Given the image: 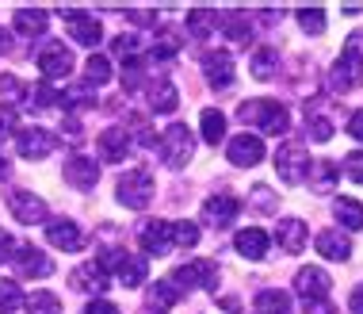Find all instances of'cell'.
Instances as JSON below:
<instances>
[{
    "mask_svg": "<svg viewBox=\"0 0 363 314\" xmlns=\"http://www.w3.org/2000/svg\"><path fill=\"white\" fill-rule=\"evenodd\" d=\"M84 314H119V307H115V303H107V299H92L84 307Z\"/></svg>",
    "mask_w": 363,
    "mask_h": 314,
    "instance_id": "52",
    "label": "cell"
},
{
    "mask_svg": "<svg viewBox=\"0 0 363 314\" xmlns=\"http://www.w3.org/2000/svg\"><path fill=\"white\" fill-rule=\"evenodd\" d=\"M176 104H180L176 85L164 81V77H157V81L150 85V107H153L157 115H169V112H176Z\"/></svg>",
    "mask_w": 363,
    "mask_h": 314,
    "instance_id": "27",
    "label": "cell"
},
{
    "mask_svg": "<svg viewBox=\"0 0 363 314\" xmlns=\"http://www.w3.org/2000/svg\"><path fill=\"white\" fill-rule=\"evenodd\" d=\"M111 276H107V269L100 261H88V264H77L69 272V288L73 291H84V296H104Z\"/></svg>",
    "mask_w": 363,
    "mask_h": 314,
    "instance_id": "12",
    "label": "cell"
},
{
    "mask_svg": "<svg viewBox=\"0 0 363 314\" xmlns=\"http://www.w3.org/2000/svg\"><path fill=\"white\" fill-rule=\"evenodd\" d=\"M0 54H12V35L0 27Z\"/></svg>",
    "mask_w": 363,
    "mask_h": 314,
    "instance_id": "55",
    "label": "cell"
},
{
    "mask_svg": "<svg viewBox=\"0 0 363 314\" xmlns=\"http://www.w3.org/2000/svg\"><path fill=\"white\" fill-rule=\"evenodd\" d=\"M238 119L245 126H260L264 134H283L287 131V107H283L279 100H268V96H257V100H245Z\"/></svg>",
    "mask_w": 363,
    "mask_h": 314,
    "instance_id": "1",
    "label": "cell"
},
{
    "mask_svg": "<svg viewBox=\"0 0 363 314\" xmlns=\"http://www.w3.org/2000/svg\"><path fill=\"white\" fill-rule=\"evenodd\" d=\"M188 35L191 38H199V43H207V38L218 31V12H211V8H191L188 12Z\"/></svg>",
    "mask_w": 363,
    "mask_h": 314,
    "instance_id": "29",
    "label": "cell"
},
{
    "mask_svg": "<svg viewBox=\"0 0 363 314\" xmlns=\"http://www.w3.org/2000/svg\"><path fill=\"white\" fill-rule=\"evenodd\" d=\"M100 264H104L107 272H115L119 283H126V288H142L145 276H150V264H145V257H134V253H126V249H107Z\"/></svg>",
    "mask_w": 363,
    "mask_h": 314,
    "instance_id": "4",
    "label": "cell"
},
{
    "mask_svg": "<svg viewBox=\"0 0 363 314\" xmlns=\"http://www.w3.org/2000/svg\"><path fill=\"white\" fill-rule=\"evenodd\" d=\"M23 96H27V88L19 85V77H12V73H4V77H0V104H8V107H12L16 100H23Z\"/></svg>",
    "mask_w": 363,
    "mask_h": 314,
    "instance_id": "44",
    "label": "cell"
},
{
    "mask_svg": "<svg viewBox=\"0 0 363 314\" xmlns=\"http://www.w3.org/2000/svg\"><path fill=\"white\" fill-rule=\"evenodd\" d=\"M16 272L27 280H50L54 276V261L46 257L43 249H35V245H23V249H16Z\"/></svg>",
    "mask_w": 363,
    "mask_h": 314,
    "instance_id": "16",
    "label": "cell"
},
{
    "mask_svg": "<svg viewBox=\"0 0 363 314\" xmlns=\"http://www.w3.org/2000/svg\"><path fill=\"white\" fill-rule=\"evenodd\" d=\"M257 314H291V296L287 291H276V288L260 291L257 296Z\"/></svg>",
    "mask_w": 363,
    "mask_h": 314,
    "instance_id": "36",
    "label": "cell"
},
{
    "mask_svg": "<svg viewBox=\"0 0 363 314\" xmlns=\"http://www.w3.org/2000/svg\"><path fill=\"white\" fill-rule=\"evenodd\" d=\"M16 150H19V157H27V161H43V157H50L57 150V134L46 131V126H19Z\"/></svg>",
    "mask_w": 363,
    "mask_h": 314,
    "instance_id": "7",
    "label": "cell"
},
{
    "mask_svg": "<svg viewBox=\"0 0 363 314\" xmlns=\"http://www.w3.org/2000/svg\"><path fill=\"white\" fill-rule=\"evenodd\" d=\"M225 157H230V165H238V169H252V165L264 161V142L257 134H238V139L225 142Z\"/></svg>",
    "mask_w": 363,
    "mask_h": 314,
    "instance_id": "14",
    "label": "cell"
},
{
    "mask_svg": "<svg viewBox=\"0 0 363 314\" xmlns=\"http://www.w3.org/2000/svg\"><path fill=\"white\" fill-rule=\"evenodd\" d=\"M27 100H31L35 107H54L57 104V92H54V88H46V85H38V88L27 92Z\"/></svg>",
    "mask_w": 363,
    "mask_h": 314,
    "instance_id": "47",
    "label": "cell"
},
{
    "mask_svg": "<svg viewBox=\"0 0 363 314\" xmlns=\"http://www.w3.org/2000/svg\"><path fill=\"white\" fill-rule=\"evenodd\" d=\"M276 173L283 176V184H302L310 173V150L302 142H283L276 153Z\"/></svg>",
    "mask_w": 363,
    "mask_h": 314,
    "instance_id": "6",
    "label": "cell"
},
{
    "mask_svg": "<svg viewBox=\"0 0 363 314\" xmlns=\"http://www.w3.org/2000/svg\"><path fill=\"white\" fill-rule=\"evenodd\" d=\"M130 131L126 126H107V131L96 139V150H100V161H107V165H119V161H126V153H130Z\"/></svg>",
    "mask_w": 363,
    "mask_h": 314,
    "instance_id": "15",
    "label": "cell"
},
{
    "mask_svg": "<svg viewBox=\"0 0 363 314\" xmlns=\"http://www.w3.org/2000/svg\"><path fill=\"white\" fill-rule=\"evenodd\" d=\"M96 180H100V165H96V157L77 153V157H69V161H65V184H73L77 192L96 188Z\"/></svg>",
    "mask_w": 363,
    "mask_h": 314,
    "instance_id": "19",
    "label": "cell"
},
{
    "mask_svg": "<svg viewBox=\"0 0 363 314\" xmlns=\"http://www.w3.org/2000/svg\"><path fill=\"white\" fill-rule=\"evenodd\" d=\"M203 77L214 85V88H230L238 70H233V54L230 50H207L203 54Z\"/></svg>",
    "mask_w": 363,
    "mask_h": 314,
    "instance_id": "17",
    "label": "cell"
},
{
    "mask_svg": "<svg viewBox=\"0 0 363 314\" xmlns=\"http://www.w3.org/2000/svg\"><path fill=\"white\" fill-rule=\"evenodd\" d=\"M138 245L145 257H164V253L172 249V230L164 219H145L138 227Z\"/></svg>",
    "mask_w": 363,
    "mask_h": 314,
    "instance_id": "10",
    "label": "cell"
},
{
    "mask_svg": "<svg viewBox=\"0 0 363 314\" xmlns=\"http://www.w3.org/2000/svg\"><path fill=\"white\" fill-rule=\"evenodd\" d=\"M302 314H337V307H333V299H302Z\"/></svg>",
    "mask_w": 363,
    "mask_h": 314,
    "instance_id": "49",
    "label": "cell"
},
{
    "mask_svg": "<svg viewBox=\"0 0 363 314\" xmlns=\"http://www.w3.org/2000/svg\"><path fill=\"white\" fill-rule=\"evenodd\" d=\"M111 50H115V58H119L123 65H138V62H145L138 35H119V38L111 43Z\"/></svg>",
    "mask_w": 363,
    "mask_h": 314,
    "instance_id": "37",
    "label": "cell"
},
{
    "mask_svg": "<svg viewBox=\"0 0 363 314\" xmlns=\"http://www.w3.org/2000/svg\"><path fill=\"white\" fill-rule=\"evenodd\" d=\"M84 77H88V85H92V88L107 85V81H111V62H107L104 54H92L84 62Z\"/></svg>",
    "mask_w": 363,
    "mask_h": 314,
    "instance_id": "40",
    "label": "cell"
},
{
    "mask_svg": "<svg viewBox=\"0 0 363 314\" xmlns=\"http://www.w3.org/2000/svg\"><path fill=\"white\" fill-rule=\"evenodd\" d=\"M329 288H333V276L325 269H318V264H306L294 276V296H302V299H325Z\"/></svg>",
    "mask_w": 363,
    "mask_h": 314,
    "instance_id": "18",
    "label": "cell"
},
{
    "mask_svg": "<svg viewBox=\"0 0 363 314\" xmlns=\"http://www.w3.org/2000/svg\"><path fill=\"white\" fill-rule=\"evenodd\" d=\"M218 31L233 43H249L252 38V19L245 12H230V16H218Z\"/></svg>",
    "mask_w": 363,
    "mask_h": 314,
    "instance_id": "33",
    "label": "cell"
},
{
    "mask_svg": "<svg viewBox=\"0 0 363 314\" xmlns=\"http://www.w3.org/2000/svg\"><path fill=\"white\" fill-rule=\"evenodd\" d=\"M298 23H302V31L306 35H325V12H321V8H302L298 12Z\"/></svg>",
    "mask_w": 363,
    "mask_h": 314,
    "instance_id": "43",
    "label": "cell"
},
{
    "mask_svg": "<svg viewBox=\"0 0 363 314\" xmlns=\"http://www.w3.org/2000/svg\"><path fill=\"white\" fill-rule=\"evenodd\" d=\"M276 242L283 253H302L310 245V227L302 219H279V230H276Z\"/></svg>",
    "mask_w": 363,
    "mask_h": 314,
    "instance_id": "23",
    "label": "cell"
},
{
    "mask_svg": "<svg viewBox=\"0 0 363 314\" xmlns=\"http://www.w3.org/2000/svg\"><path fill=\"white\" fill-rule=\"evenodd\" d=\"M23 307H27V314H62V296L38 288L31 296H23Z\"/></svg>",
    "mask_w": 363,
    "mask_h": 314,
    "instance_id": "35",
    "label": "cell"
},
{
    "mask_svg": "<svg viewBox=\"0 0 363 314\" xmlns=\"http://www.w3.org/2000/svg\"><path fill=\"white\" fill-rule=\"evenodd\" d=\"M276 203H279V200H276V192H272L268 184H257V188L249 192V207L257 211V215H276V211H279Z\"/></svg>",
    "mask_w": 363,
    "mask_h": 314,
    "instance_id": "41",
    "label": "cell"
},
{
    "mask_svg": "<svg viewBox=\"0 0 363 314\" xmlns=\"http://www.w3.org/2000/svg\"><path fill=\"white\" fill-rule=\"evenodd\" d=\"M172 288H176V291H195V288L214 291V288H218V264H214V261H203V257L180 264V269L172 272Z\"/></svg>",
    "mask_w": 363,
    "mask_h": 314,
    "instance_id": "5",
    "label": "cell"
},
{
    "mask_svg": "<svg viewBox=\"0 0 363 314\" xmlns=\"http://www.w3.org/2000/svg\"><path fill=\"white\" fill-rule=\"evenodd\" d=\"M268 245H272V238H268V230H260V227H245V230L233 234V249L249 261H264L268 257Z\"/></svg>",
    "mask_w": 363,
    "mask_h": 314,
    "instance_id": "21",
    "label": "cell"
},
{
    "mask_svg": "<svg viewBox=\"0 0 363 314\" xmlns=\"http://www.w3.org/2000/svg\"><path fill=\"white\" fill-rule=\"evenodd\" d=\"M157 150H161V161L169 165V169H188V161L195 153V139L184 123H169L164 134L157 139Z\"/></svg>",
    "mask_w": 363,
    "mask_h": 314,
    "instance_id": "2",
    "label": "cell"
},
{
    "mask_svg": "<svg viewBox=\"0 0 363 314\" xmlns=\"http://www.w3.org/2000/svg\"><path fill=\"white\" fill-rule=\"evenodd\" d=\"M310 188L313 192H321V195H325V192H333V188H337V180H340V165L337 161H318V165H310Z\"/></svg>",
    "mask_w": 363,
    "mask_h": 314,
    "instance_id": "34",
    "label": "cell"
},
{
    "mask_svg": "<svg viewBox=\"0 0 363 314\" xmlns=\"http://www.w3.org/2000/svg\"><path fill=\"white\" fill-rule=\"evenodd\" d=\"M8 211H12L16 222H23V227H35V222H46V200L35 192H12V200H8Z\"/></svg>",
    "mask_w": 363,
    "mask_h": 314,
    "instance_id": "13",
    "label": "cell"
},
{
    "mask_svg": "<svg viewBox=\"0 0 363 314\" xmlns=\"http://www.w3.org/2000/svg\"><path fill=\"white\" fill-rule=\"evenodd\" d=\"M0 134H19V112L0 104Z\"/></svg>",
    "mask_w": 363,
    "mask_h": 314,
    "instance_id": "46",
    "label": "cell"
},
{
    "mask_svg": "<svg viewBox=\"0 0 363 314\" xmlns=\"http://www.w3.org/2000/svg\"><path fill=\"white\" fill-rule=\"evenodd\" d=\"M333 215L345 230H363V203L352 200V195H337L333 200Z\"/></svg>",
    "mask_w": 363,
    "mask_h": 314,
    "instance_id": "30",
    "label": "cell"
},
{
    "mask_svg": "<svg viewBox=\"0 0 363 314\" xmlns=\"http://www.w3.org/2000/svg\"><path fill=\"white\" fill-rule=\"evenodd\" d=\"M46 27H50V16H46L43 8H19V12H16V31L23 38L46 35Z\"/></svg>",
    "mask_w": 363,
    "mask_h": 314,
    "instance_id": "31",
    "label": "cell"
},
{
    "mask_svg": "<svg viewBox=\"0 0 363 314\" xmlns=\"http://www.w3.org/2000/svg\"><path fill=\"white\" fill-rule=\"evenodd\" d=\"M176 303H180V291L172 288V280H157L150 283V296H145V307H150L153 314H169Z\"/></svg>",
    "mask_w": 363,
    "mask_h": 314,
    "instance_id": "26",
    "label": "cell"
},
{
    "mask_svg": "<svg viewBox=\"0 0 363 314\" xmlns=\"http://www.w3.org/2000/svg\"><path fill=\"white\" fill-rule=\"evenodd\" d=\"M23 307V291L16 280H0V314H16Z\"/></svg>",
    "mask_w": 363,
    "mask_h": 314,
    "instance_id": "42",
    "label": "cell"
},
{
    "mask_svg": "<svg viewBox=\"0 0 363 314\" xmlns=\"http://www.w3.org/2000/svg\"><path fill=\"white\" fill-rule=\"evenodd\" d=\"M65 31H69L81 46H96L104 38V27H100V19L96 16H88V12H65Z\"/></svg>",
    "mask_w": 363,
    "mask_h": 314,
    "instance_id": "22",
    "label": "cell"
},
{
    "mask_svg": "<svg viewBox=\"0 0 363 314\" xmlns=\"http://www.w3.org/2000/svg\"><path fill=\"white\" fill-rule=\"evenodd\" d=\"M96 88L88 81H73L65 85V92H57V107H65V112H88V107H96Z\"/></svg>",
    "mask_w": 363,
    "mask_h": 314,
    "instance_id": "24",
    "label": "cell"
},
{
    "mask_svg": "<svg viewBox=\"0 0 363 314\" xmlns=\"http://www.w3.org/2000/svg\"><path fill=\"white\" fill-rule=\"evenodd\" d=\"M153 192H157V180H153L150 169H142V165H138V169H130V173H123L119 176V188H115L119 203H123V207H130V211L150 207Z\"/></svg>",
    "mask_w": 363,
    "mask_h": 314,
    "instance_id": "3",
    "label": "cell"
},
{
    "mask_svg": "<svg viewBox=\"0 0 363 314\" xmlns=\"http://www.w3.org/2000/svg\"><path fill=\"white\" fill-rule=\"evenodd\" d=\"M249 73L257 77V81H272V77L279 73V50L276 46H260V50H252Z\"/></svg>",
    "mask_w": 363,
    "mask_h": 314,
    "instance_id": "28",
    "label": "cell"
},
{
    "mask_svg": "<svg viewBox=\"0 0 363 314\" xmlns=\"http://www.w3.org/2000/svg\"><path fill=\"white\" fill-rule=\"evenodd\" d=\"M46 242L62 253H81L88 245V234L73 219H46Z\"/></svg>",
    "mask_w": 363,
    "mask_h": 314,
    "instance_id": "9",
    "label": "cell"
},
{
    "mask_svg": "<svg viewBox=\"0 0 363 314\" xmlns=\"http://www.w3.org/2000/svg\"><path fill=\"white\" fill-rule=\"evenodd\" d=\"M241 203L233 200V195H211L207 203H203V222L207 227H233V219H238Z\"/></svg>",
    "mask_w": 363,
    "mask_h": 314,
    "instance_id": "20",
    "label": "cell"
},
{
    "mask_svg": "<svg viewBox=\"0 0 363 314\" xmlns=\"http://www.w3.org/2000/svg\"><path fill=\"white\" fill-rule=\"evenodd\" d=\"M12 257H16V242H12L8 230H0V264H8Z\"/></svg>",
    "mask_w": 363,
    "mask_h": 314,
    "instance_id": "51",
    "label": "cell"
},
{
    "mask_svg": "<svg viewBox=\"0 0 363 314\" xmlns=\"http://www.w3.org/2000/svg\"><path fill=\"white\" fill-rule=\"evenodd\" d=\"M340 54H352V58H359V62H363V27L348 35V43H345V50H340Z\"/></svg>",
    "mask_w": 363,
    "mask_h": 314,
    "instance_id": "50",
    "label": "cell"
},
{
    "mask_svg": "<svg viewBox=\"0 0 363 314\" xmlns=\"http://www.w3.org/2000/svg\"><path fill=\"white\" fill-rule=\"evenodd\" d=\"M203 139H207L211 146L225 142V115L214 112V107H207V112H203Z\"/></svg>",
    "mask_w": 363,
    "mask_h": 314,
    "instance_id": "39",
    "label": "cell"
},
{
    "mask_svg": "<svg viewBox=\"0 0 363 314\" xmlns=\"http://www.w3.org/2000/svg\"><path fill=\"white\" fill-rule=\"evenodd\" d=\"M8 176H12V161H8L4 153H0V180H8Z\"/></svg>",
    "mask_w": 363,
    "mask_h": 314,
    "instance_id": "56",
    "label": "cell"
},
{
    "mask_svg": "<svg viewBox=\"0 0 363 314\" xmlns=\"http://www.w3.org/2000/svg\"><path fill=\"white\" fill-rule=\"evenodd\" d=\"M169 230H172V245H180V249H191V245H199V222L180 219V222H169Z\"/></svg>",
    "mask_w": 363,
    "mask_h": 314,
    "instance_id": "38",
    "label": "cell"
},
{
    "mask_svg": "<svg viewBox=\"0 0 363 314\" xmlns=\"http://www.w3.org/2000/svg\"><path fill=\"white\" fill-rule=\"evenodd\" d=\"M348 134H352L356 142H363V107H359V112H352V115H348Z\"/></svg>",
    "mask_w": 363,
    "mask_h": 314,
    "instance_id": "53",
    "label": "cell"
},
{
    "mask_svg": "<svg viewBox=\"0 0 363 314\" xmlns=\"http://www.w3.org/2000/svg\"><path fill=\"white\" fill-rule=\"evenodd\" d=\"M313 245H318V253L325 261H348L352 257V242H348V234H340V230H321L318 238H313Z\"/></svg>",
    "mask_w": 363,
    "mask_h": 314,
    "instance_id": "25",
    "label": "cell"
},
{
    "mask_svg": "<svg viewBox=\"0 0 363 314\" xmlns=\"http://www.w3.org/2000/svg\"><path fill=\"white\" fill-rule=\"evenodd\" d=\"M348 307H352V314H363V283H356V291L348 296Z\"/></svg>",
    "mask_w": 363,
    "mask_h": 314,
    "instance_id": "54",
    "label": "cell"
},
{
    "mask_svg": "<svg viewBox=\"0 0 363 314\" xmlns=\"http://www.w3.org/2000/svg\"><path fill=\"white\" fill-rule=\"evenodd\" d=\"M306 134H310V142H329L333 139V119L321 112L318 100L306 104Z\"/></svg>",
    "mask_w": 363,
    "mask_h": 314,
    "instance_id": "32",
    "label": "cell"
},
{
    "mask_svg": "<svg viewBox=\"0 0 363 314\" xmlns=\"http://www.w3.org/2000/svg\"><path fill=\"white\" fill-rule=\"evenodd\" d=\"M359 85H363V62L352 58V54H340L337 62H333V70H329V88L345 96V92H356Z\"/></svg>",
    "mask_w": 363,
    "mask_h": 314,
    "instance_id": "11",
    "label": "cell"
},
{
    "mask_svg": "<svg viewBox=\"0 0 363 314\" xmlns=\"http://www.w3.org/2000/svg\"><path fill=\"white\" fill-rule=\"evenodd\" d=\"M73 65H77V58H73V50H65V43H46L38 50V73L46 81H65L73 73Z\"/></svg>",
    "mask_w": 363,
    "mask_h": 314,
    "instance_id": "8",
    "label": "cell"
},
{
    "mask_svg": "<svg viewBox=\"0 0 363 314\" xmlns=\"http://www.w3.org/2000/svg\"><path fill=\"white\" fill-rule=\"evenodd\" d=\"M176 50H180V38H176V35H169V31H161V35H157L153 38V58H172Z\"/></svg>",
    "mask_w": 363,
    "mask_h": 314,
    "instance_id": "45",
    "label": "cell"
},
{
    "mask_svg": "<svg viewBox=\"0 0 363 314\" xmlns=\"http://www.w3.org/2000/svg\"><path fill=\"white\" fill-rule=\"evenodd\" d=\"M345 173H348L356 184H363V150H352V153L345 157Z\"/></svg>",
    "mask_w": 363,
    "mask_h": 314,
    "instance_id": "48",
    "label": "cell"
}]
</instances>
